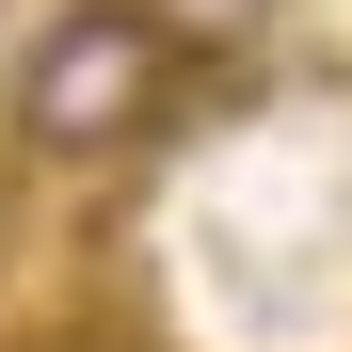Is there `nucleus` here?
<instances>
[{"instance_id": "1", "label": "nucleus", "mask_w": 352, "mask_h": 352, "mask_svg": "<svg viewBox=\"0 0 352 352\" xmlns=\"http://www.w3.org/2000/svg\"><path fill=\"white\" fill-rule=\"evenodd\" d=\"M192 112V32L160 0H48V32L16 48V96L0 129L32 160H129Z\"/></svg>"}]
</instances>
